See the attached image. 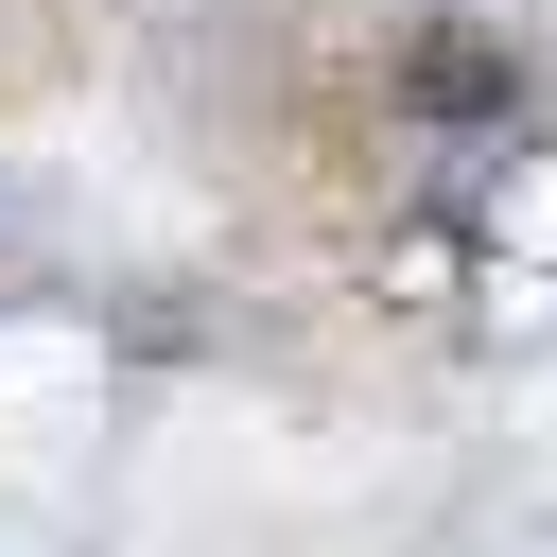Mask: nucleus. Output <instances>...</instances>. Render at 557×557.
<instances>
[]
</instances>
